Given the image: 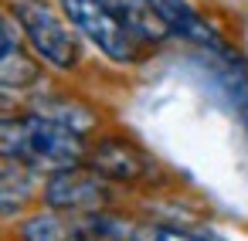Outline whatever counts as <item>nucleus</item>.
I'll use <instances>...</instances> for the list:
<instances>
[{"label":"nucleus","instance_id":"nucleus-1","mask_svg":"<svg viewBox=\"0 0 248 241\" xmlns=\"http://www.w3.org/2000/svg\"><path fill=\"white\" fill-rule=\"evenodd\" d=\"M89 156V139L72 133L68 126L24 109L0 112V160L21 163L34 173H55L68 166H82Z\"/></svg>","mask_w":248,"mask_h":241},{"label":"nucleus","instance_id":"nucleus-2","mask_svg":"<svg viewBox=\"0 0 248 241\" xmlns=\"http://www.w3.org/2000/svg\"><path fill=\"white\" fill-rule=\"evenodd\" d=\"M11 17L41 65L55 72H75L82 65V38L62 14L58 0H14Z\"/></svg>","mask_w":248,"mask_h":241},{"label":"nucleus","instance_id":"nucleus-3","mask_svg":"<svg viewBox=\"0 0 248 241\" xmlns=\"http://www.w3.org/2000/svg\"><path fill=\"white\" fill-rule=\"evenodd\" d=\"M62 14L68 17V24L78 31V38L85 45H92L102 58H109L112 65H136L150 45H143V38L109 7V0H58Z\"/></svg>","mask_w":248,"mask_h":241},{"label":"nucleus","instance_id":"nucleus-4","mask_svg":"<svg viewBox=\"0 0 248 241\" xmlns=\"http://www.w3.org/2000/svg\"><path fill=\"white\" fill-rule=\"evenodd\" d=\"M41 200L45 207L68 211V214H95V211H112L116 187L102 173H95L89 163H82V166L45 173Z\"/></svg>","mask_w":248,"mask_h":241},{"label":"nucleus","instance_id":"nucleus-5","mask_svg":"<svg viewBox=\"0 0 248 241\" xmlns=\"http://www.w3.org/2000/svg\"><path fill=\"white\" fill-rule=\"evenodd\" d=\"M150 7H153L160 28L167 31V38H180V41L214 55L217 61L238 65V55L228 45V38L221 34V28L211 17H204L190 0H150Z\"/></svg>","mask_w":248,"mask_h":241},{"label":"nucleus","instance_id":"nucleus-6","mask_svg":"<svg viewBox=\"0 0 248 241\" xmlns=\"http://www.w3.org/2000/svg\"><path fill=\"white\" fill-rule=\"evenodd\" d=\"M85 163H89L95 173H102L112 187L153 183V173H156L153 156H150L143 146H136L133 139L116 136V133L92 139V143H89V156H85Z\"/></svg>","mask_w":248,"mask_h":241},{"label":"nucleus","instance_id":"nucleus-7","mask_svg":"<svg viewBox=\"0 0 248 241\" xmlns=\"http://www.w3.org/2000/svg\"><path fill=\"white\" fill-rule=\"evenodd\" d=\"M41 82V61L28 48L17 21L0 11V89L28 92Z\"/></svg>","mask_w":248,"mask_h":241},{"label":"nucleus","instance_id":"nucleus-8","mask_svg":"<svg viewBox=\"0 0 248 241\" xmlns=\"http://www.w3.org/2000/svg\"><path fill=\"white\" fill-rule=\"evenodd\" d=\"M28 109H34V112H41V116H48V119H55V122H62V126H68L72 133H78V136H92L95 129H99V109L95 105H89L85 99H75V95H41V99H34Z\"/></svg>","mask_w":248,"mask_h":241},{"label":"nucleus","instance_id":"nucleus-9","mask_svg":"<svg viewBox=\"0 0 248 241\" xmlns=\"http://www.w3.org/2000/svg\"><path fill=\"white\" fill-rule=\"evenodd\" d=\"M41 173L11 163V160H0V217H14L21 214L34 197H41Z\"/></svg>","mask_w":248,"mask_h":241},{"label":"nucleus","instance_id":"nucleus-10","mask_svg":"<svg viewBox=\"0 0 248 241\" xmlns=\"http://www.w3.org/2000/svg\"><path fill=\"white\" fill-rule=\"evenodd\" d=\"M109 7L143 38V45H150V48L163 45L167 31L160 28L156 14H153V7H150V0H109Z\"/></svg>","mask_w":248,"mask_h":241},{"label":"nucleus","instance_id":"nucleus-11","mask_svg":"<svg viewBox=\"0 0 248 241\" xmlns=\"http://www.w3.org/2000/svg\"><path fill=\"white\" fill-rule=\"evenodd\" d=\"M129 241H224V238L194 231V227H180V224H143L133 231Z\"/></svg>","mask_w":248,"mask_h":241},{"label":"nucleus","instance_id":"nucleus-12","mask_svg":"<svg viewBox=\"0 0 248 241\" xmlns=\"http://www.w3.org/2000/svg\"><path fill=\"white\" fill-rule=\"evenodd\" d=\"M238 99V116H241V126H245V136H248V78L241 82V89L234 92Z\"/></svg>","mask_w":248,"mask_h":241}]
</instances>
